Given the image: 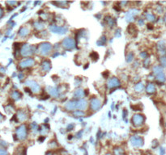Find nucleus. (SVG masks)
I'll return each mask as SVG.
<instances>
[{
    "mask_svg": "<svg viewBox=\"0 0 166 155\" xmlns=\"http://www.w3.org/2000/svg\"><path fill=\"white\" fill-rule=\"evenodd\" d=\"M154 74L156 75L157 80L160 81L161 82H164L165 81V75L163 72V70L160 66H156L154 68Z\"/></svg>",
    "mask_w": 166,
    "mask_h": 155,
    "instance_id": "obj_1",
    "label": "nucleus"
},
{
    "mask_svg": "<svg viewBox=\"0 0 166 155\" xmlns=\"http://www.w3.org/2000/svg\"><path fill=\"white\" fill-rule=\"evenodd\" d=\"M16 136L20 140H24L26 138L27 136V130L25 125H21L16 129Z\"/></svg>",
    "mask_w": 166,
    "mask_h": 155,
    "instance_id": "obj_2",
    "label": "nucleus"
},
{
    "mask_svg": "<svg viewBox=\"0 0 166 155\" xmlns=\"http://www.w3.org/2000/svg\"><path fill=\"white\" fill-rule=\"evenodd\" d=\"M51 48H52V47H51V45L48 44V43H45V44L41 45L40 46L41 53L42 55H47V54H49L50 52Z\"/></svg>",
    "mask_w": 166,
    "mask_h": 155,
    "instance_id": "obj_3",
    "label": "nucleus"
},
{
    "mask_svg": "<svg viewBox=\"0 0 166 155\" xmlns=\"http://www.w3.org/2000/svg\"><path fill=\"white\" fill-rule=\"evenodd\" d=\"M33 53V47L29 45H25L21 49V54L23 56L30 55Z\"/></svg>",
    "mask_w": 166,
    "mask_h": 155,
    "instance_id": "obj_4",
    "label": "nucleus"
},
{
    "mask_svg": "<svg viewBox=\"0 0 166 155\" xmlns=\"http://www.w3.org/2000/svg\"><path fill=\"white\" fill-rule=\"evenodd\" d=\"M144 121V117L141 115H135L133 117V123L135 126H140Z\"/></svg>",
    "mask_w": 166,
    "mask_h": 155,
    "instance_id": "obj_5",
    "label": "nucleus"
},
{
    "mask_svg": "<svg viewBox=\"0 0 166 155\" xmlns=\"http://www.w3.org/2000/svg\"><path fill=\"white\" fill-rule=\"evenodd\" d=\"M34 64V60L33 58H27L25 60L22 61L20 63V66L21 68H27Z\"/></svg>",
    "mask_w": 166,
    "mask_h": 155,
    "instance_id": "obj_6",
    "label": "nucleus"
},
{
    "mask_svg": "<svg viewBox=\"0 0 166 155\" xmlns=\"http://www.w3.org/2000/svg\"><path fill=\"white\" fill-rule=\"evenodd\" d=\"M26 83H27V85L30 87V89L33 90V92H37V91H39V90H40L39 85H38L37 82H33V81H28Z\"/></svg>",
    "mask_w": 166,
    "mask_h": 155,
    "instance_id": "obj_7",
    "label": "nucleus"
},
{
    "mask_svg": "<svg viewBox=\"0 0 166 155\" xmlns=\"http://www.w3.org/2000/svg\"><path fill=\"white\" fill-rule=\"evenodd\" d=\"M62 45L66 49H72L75 45V43H74V40L71 38H66L62 42Z\"/></svg>",
    "mask_w": 166,
    "mask_h": 155,
    "instance_id": "obj_8",
    "label": "nucleus"
},
{
    "mask_svg": "<svg viewBox=\"0 0 166 155\" xmlns=\"http://www.w3.org/2000/svg\"><path fill=\"white\" fill-rule=\"evenodd\" d=\"M143 139L139 137H138V136H134L131 138V143L135 146H141L143 145Z\"/></svg>",
    "mask_w": 166,
    "mask_h": 155,
    "instance_id": "obj_9",
    "label": "nucleus"
},
{
    "mask_svg": "<svg viewBox=\"0 0 166 155\" xmlns=\"http://www.w3.org/2000/svg\"><path fill=\"white\" fill-rule=\"evenodd\" d=\"M100 107H101V102L99 100H96V99L92 100V101H91V108H92V110H97V109L100 108Z\"/></svg>",
    "mask_w": 166,
    "mask_h": 155,
    "instance_id": "obj_10",
    "label": "nucleus"
},
{
    "mask_svg": "<svg viewBox=\"0 0 166 155\" xmlns=\"http://www.w3.org/2000/svg\"><path fill=\"white\" fill-rule=\"evenodd\" d=\"M119 85H120V82L116 78H111L110 80L109 81V82H108V86L110 88H114V87H116V86H118Z\"/></svg>",
    "mask_w": 166,
    "mask_h": 155,
    "instance_id": "obj_11",
    "label": "nucleus"
},
{
    "mask_svg": "<svg viewBox=\"0 0 166 155\" xmlns=\"http://www.w3.org/2000/svg\"><path fill=\"white\" fill-rule=\"evenodd\" d=\"M50 30H52L55 33H60V34H62V33H65V32L66 31V28H60V27H57V26H54L50 28Z\"/></svg>",
    "mask_w": 166,
    "mask_h": 155,
    "instance_id": "obj_12",
    "label": "nucleus"
},
{
    "mask_svg": "<svg viewBox=\"0 0 166 155\" xmlns=\"http://www.w3.org/2000/svg\"><path fill=\"white\" fill-rule=\"evenodd\" d=\"M29 34V29L26 27H23L20 28V30L19 31V35L22 37H25Z\"/></svg>",
    "mask_w": 166,
    "mask_h": 155,
    "instance_id": "obj_13",
    "label": "nucleus"
},
{
    "mask_svg": "<svg viewBox=\"0 0 166 155\" xmlns=\"http://www.w3.org/2000/svg\"><path fill=\"white\" fill-rule=\"evenodd\" d=\"M86 107H87V102L85 100H80V102L77 103V107L76 108H79V109H85Z\"/></svg>",
    "mask_w": 166,
    "mask_h": 155,
    "instance_id": "obj_14",
    "label": "nucleus"
},
{
    "mask_svg": "<svg viewBox=\"0 0 166 155\" xmlns=\"http://www.w3.org/2000/svg\"><path fill=\"white\" fill-rule=\"evenodd\" d=\"M17 118L20 121H25L27 119V115L25 114V111H20L18 112V115H17Z\"/></svg>",
    "mask_w": 166,
    "mask_h": 155,
    "instance_id": "obj_15",
    "label": "nucleus"
},
{
    "mask_svg": "<svg viewBox=\"0 0 166 155\" xmlns=\"http://www.w3.org/2000/svg\"><path fill=\"white\" fill-rule=\"evenodd\" d=\"M147 93H149V94L154 93V92L156 91V86H155V85L152 84V83L148 84V86H147Z\"/></svg>",
    "mask_w": 166,
    "mask_h": 155,
    "instance_id": "obj_16",
    "label": "nucleus"
},
{
    "mask_svg": "<svg viewBox=\"0 0 166 155\" xmlns=\"http://www.w3.org/2000/svg\"><path fill=\"white\" fill-rule=\"evenodd\" d=\"M76 107H77V103H74V102H70L66 105V108L68 110H73V109L76 108Z\"/></svg>",
    "mask_w": 166,
    "mask_h": 155,
    "instance_id": "obj_17",
    "label": "nucleus"
},
{
    "mask_svg": "<svg viewBox=\"0 0 166 155\" xmlns=\"http://www.w3.org/2000/svg\"><path fill=\"white\" fill-rule=\"evenodd\" d=\"M42 66H43V70H45V71H49L51 67L50 62L49 61H45L43 62Z\"/></svg>",
    "mask_w": 166,
    "mask_h": 155,
    "instance_id": "obj_18",
    "label": "nucleus"
},
{
    "mask_svg": "<svg viewBox=\"0 0 166 155\" xmlns=\"http://www.w3.org/2000/svg\"><path fill=\"white\" fill-rule=\"evenodd\" d=\"M20 94L19 91H16V90H15V91H13L12 92V94H11V98L13 99V100H17L20 99Z\"/></svg>",
    "mask_w": 166,
    "mask_h": 155,
    "instance_id": "obj_19",
    "label": "nucleus"
},
{
    "mask_svg": "<svg viewBox=\"0 0 166 155\" xmlns=\"http://www.w3.org/2000/svg\"><path fill=\"white\" fill-rule=\"evenodd\" d=\"M84 95V90H77L76 91V93H75V95L77 96L78 98H81V97H83Z\"/></svg>",
    "mask_w": 166,
    "mask_h": 155,
    "instance_id": "obj_20",
    "label": "nucleus"
},
{
    "mask_svg": "<svg viewBox=\"0 0 166 155\" xmlns=\"http://www.w3.org/2000/svg\"><path fill=\"white\" fill-rule=\"evenodd\" d=\"M143 89V83H139L135 86V90L136 91H141Z\"/></svg>",
    "mask_w": 166,
    "mask_h": 155,
    "instance_id": "obj_21",
    "label": "nucleus"
},
{
    "mask_svg": "<svg viewBox=\"0 0 166 155\" xmlns=\"http://www.w3.org/2000/svg\"><path fill=\"white\" fill-rule=\"evenodd\" d=\"M147 19L148 20H150V21H153V20H155V16L153 14H151V13H148V14H147Z\"/></svg>",
    "mask_w": 166,
    "mask_h": 155,
    "instance_id": "obj_22",
    "label": "nucleus"
},
{
    "mask_svg": "<svg viewBox=\"0 0 166 155\" xmlns=\"http://www.w3.org/2000/svg\"><path fill=\"white\" fill-rule=\"evenodd\" d=\"M0 155H8V154H7V152L5 150L1 149L0 150Z\"/></svg>",
    "mask_w": 166,
    "mask_h": 155,
    "instance_id": "obj_23",
    "label": "nucleus"
},
{
    "mask_svg": "<svg viewBox=\"0 0 166 155\" xmlns=\"http://www.w3.org/2000/svg\"><path fill=\"white\" fill-rule=\"evenodd\" d=\"M161 61L162 65L166 66V57H162V58L161 59Z\"/></svg>",
    "mask_w": 166,
    "mask_h": 155,
    "instance_id": "obj_24",
    "label": "nucleus"
},
{
    "mask_svg": "<svg viewBox=\"0 0 166 155\" xmlns=\"http://www.w3.org/2000/svg\"><path fill=\"white\" fill-rule=\"evenodd\" d=\"M3 10L2 7H0V19L3 17Z\"/></svg>",
    "mask_w": 166,
    "mask_h": 155,
    "instance_id": "obj_25",
    "label": "nucleus"
},
{
    "mask_svg": "<svg viewBox=\"0 0 166 155\" xmlns=\"http://www.w3.org/2000/svg\"><path fill=\"white\" fill-rule=\"evenodd\" d=\"M2 119H3V115H2V114L0 113V120H2Z\"/></svg>",
    "mask_w": 166,
    "mask_h": 155,
    "instance_id": "obj_26",
    "label": "nucleus"
},
{
    "mask_svg": "<svg viewBox=\"0 0 166 155\" xmlns=\"http://www.w3.org/2000/svg\"><path fill=\"white\" fill-rule=\"evenodd\" d=\"M165 20H166V15H165Z\"/></svg>",
    "mask_w": 166,
    "mask_h": 155,
    "instance_id": "obj_27",
    "label": "nucleus"
},
{
    "mask_svg": "<svg viewBox=\"0 0 166 155\" xmlns=\"http://www.w3.org/2000/svg\"><path fill=\"white\" fill-rule=\"evenodd\" d=\"M106 155H110V154H106Z\"/></svg>",
    "mask_w": 166,
    "mask_h": 155,
    "instance_id": "obj_28",
    "label": "nucleus"
},
{
    "mask_svg": "<svg viewBox=\"0 0 166 155\" xmlns=\"http://www.w3.org/2000/svg\"><path fill=\"white\" fill-rule=\"evenodd\" d=\"M47 155H50V154H47Z\"/></svg>",
    "mask_w": 166,
    "mask_h": 155,
    "instance_id": "obj_29",
    "label": "nucleus"
}]
</instances>
